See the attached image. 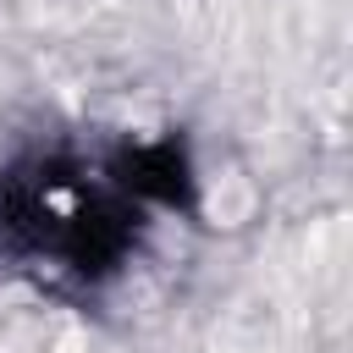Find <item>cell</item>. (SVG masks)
Segmentation results:
<instances>
[{"mask_svg":"<svg viewBox=\"0 0 353 353\" xmlns=\"http://www.w3.org/2000/svg\"><path fill=\"white\" fill-rule=\"evenodd\" d=\"M138 237V199L116 171L77 154H22L0 171V254L55 265L77 281H105L127 265Z\"/></svg>","mask_w":353,"mask_h":353,"instance_id":"1","label":"cell"},{"mask_svg":"<svg viewBox=\"0 0 353 353\" xmlns=\"http://www.w3.org/2000/svg\"><path fill=\"white\" fill-rule=\"evenodd\" d=\"M116 182L138 199V204H188L193 199V171H188V149L176 138H160V143H138L127 154L110 160Z\"/></svg>","mask_w":353,"mask_h":353,"instance_id":"2","label":"cell"}]
</instances>
